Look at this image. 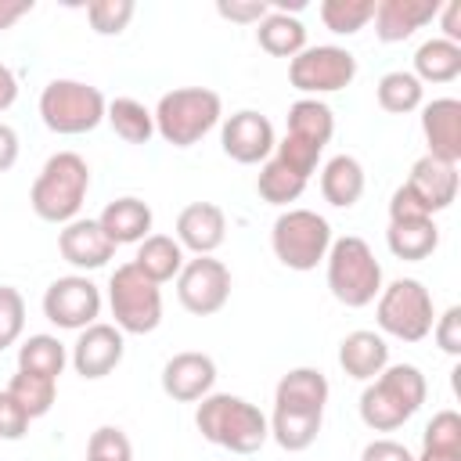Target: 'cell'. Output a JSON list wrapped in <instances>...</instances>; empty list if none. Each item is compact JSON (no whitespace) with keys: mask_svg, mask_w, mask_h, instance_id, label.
Wrapping results in <instances>:
<instances>
[{"mask_svg":"<svg viewBox=\"0 0 461 461\" xmlns=\"http://www.w3.org/2000/svg\"><path fill=\"white\" fill-rule=\"evenodd\" d=\"M194 425L209 443H216L230 454H256L270 439L267 414L256 403L230 396V393L202 396V403L194 411Z\"/></svg>","mask_w":461,"mask_h":461,"instance_id":"6da1fadb","label":"cell"},{"mask_svg":"<svg viewBox=\"0 0 461 461\" xmlns=\"http://www.w3.org/2000/svg\"><path fill=\"white\" fill-rule=\"evenodd\" d=\"M425 396L429 385L414 364H385V371L360 393V421L375 432H393L414 418Z\"/></svg>","mask_w":461,"mask_h":461,"instance_id":"7a4b0ae2","label":"cell"},{"mask_svg":"<svg viewBox=\"0 0 461 461\" xmlns=\"http://www.w3.org/2000/svg\"><path fill=\"white\" fill-rule=\"evenodd\" d=\"M86 191H90V166L83 155L76 151H58L43 162L40 176L32 180V191H29V202H32V212L47 223H72L79 220V209L86 202Z\"/></svg>","mask_w":461,"mask_h":461,"instance_id":"3957f363","label":"cell"},{"mask_svg":"<svg viewBox=\"0 0 461 461\" xmlns=\"http://www.w3.org/2000/svg\"><path fill=\"white\" fill-rule=\"evenodd\" d=\"M155 133L173 148L198 144L223 115V101L209 86H176L155 104Z\"/></svg>","mask_w":461,"mask_h":461,"instance_id":"277c9868","label":"cell"},{"mask_svg":"<svg viewBox=\"0 0 461 461\" xmlns=\"http://www.w3.org/2000/svg\"><path fill=\"white\" fill-rule=\"evenodd\" d=\"M328 288L331 295L349 306V310H360L367 303L378 299L382 292V263L375 259L371 245L357 234H346V238H335L328 256Z\"/></svg>","mask_w":461,"mask_h":461,"instance_id":"5b68a950","label":"cell"},{"mask_svg":"<svg viewBox=\"0 0 461 461\" xmlns=\"http://www.w3.org/2000/svg\"><path fill=\"white\" fill-rule=\"evenodd\" d=\"M331 133H335V115H331V108H328L324 101H317V97H299V101L288 108V133H285L281 144L274 148V151H277L274 158H281L292 173H299V176L310 180V173L317 169L321 151L328 148Z\"/></svg>","mask_w":461,"mask_h":461,"instance_id":"8992f818","label":"cell"},{"mask_svg":"<svg viewBox=\"0 0 461 461\" xmlns=\"http://www.w3.org/2000/svg\"><path fill=\"white\" fill-rule=\"evenodd\" d=\"M104 94L79 79H50L40 94V119L50 133L79 137L101 126L104 119Z\"/></svg>","mask_w":461,"mask_h":461,"instance_id":"52a82bcc","label":"cell"},{"mask_svg":"<svg viewBox=\"0 0 461 461\" xmlns=\"http://www.w3.org/2000/svg\"><path fill=\"white\" fill-rule=\"evenodd\" d=\"M331 223L313 209H285L274 220L270 249L288 270H313L331 249Z\"/></svg>","mask_w":461,"mask_h":461,"instance_id":"ba28073f","label":"cell"},{"mask_svg":"<svg viewBox=\"0 0 461 461\" xmlns=\"http://www.w3.org/2000/svg\"><path fill=\"white\" fill-rule=\"evenodd\" d=\"M108 310L122 335H148L162 324V292L133 263H122L108 277Z\"/></svg>","mask_w":461,"mask_h":461,"instance_id":"9c48e42d","label":"cell"},{"mask_svg":"<svg viewBox=\"0 0 461 461\" xmlns=\"http://www.w3.org/2000/svg\"><path fill=\"white\" fill-rule=\"evenodd\" d=\"M375 317L378 328L400 342H421L436 324L432 295L418 277H396L393 285H385L378 292Z\"/></svg>","mask_w":461,"mask_h":461,"instance_id":"30bf717a","label":"cell"},{"mask_svg":"<svg viewBox=\"0 0 461 461\" xmlns=\"http://www.w3.org/2000/svg\"><path fill=\"white\" fill-rule=\"evenodd\" d=\"M357 79V58L346 47L317 43L288 61V83L299 94H335Z\"/></svg>","mask_w":461,"mask_h":461,"instance_id":"8fae6325","label":"cell"},{"mask_svg":"<svg viewBox=\"0 0 461 461\" xmlns=\"http://www.w3.org/2000/svg\"><path fill=\"white\" fill-rule=\"evenodd\" d=\"M176 299L194 317H212L230 299V270L212 256H194L176 274Z\"/></svg>","mask_w":461,"mask_h":461,"instance_id":"7c38bea8","label":"cell"},{"mask_svg":"<svg viewBox=\"0 0 461 461\" xmlns=\"http://www.w3.org/2000/svg\"><path fill=\"white\" fill-rule=\"evenodd\" d=\"M43 317L58 328L83 331L101 317V288L83 274L58 277L43 292Z\"/></svg>","mask_w":461,"mask_h":461,"instance_id":"4fadbf2b","label":"cell"},{"mask_svg":"<svg viewBox=\"0 0 461 461\" xmlns=\"http://www.w3.org/2000/svg\"><path fill=\"white\" fill-rule=\"evenodd\" d=\"M220 144H223V155L241 162V166H256V162H267L270 151L277 148V137H274V126L263 112H252V108H241L234 112L223 130H220Z\"/></svg>","mask_w":461,"mask_h":461,"instance_id":"5bb4252c","label":"cell"},{"mask_svg":"<svg viewBox=\"0 0 461 461\" xmlns=\"http://www.w3.org/2000/svg\"><path fill=\"white\" fill-rule=\"evenodd\" d=\"M122 353H126L122 331L115 324L94 321L90 328L79 331V339L72 346V367L83 378H104L122 364Z\"/></svg>","mask_w":461,"mask_h":461,"instance_id":"9a60e30c","label":"cell"},{"mask_svg":"<svg viewBox=\"0 0 461 461\" xmlns=\"http://www.w3.org/2000/svg\"><path fill=\"white\" fill-rule=\"evenodd\" d=\"M216 385V364L209 353H176L166 360L162 367V389L166 396H173L176 403H194L202 396H209Z\"/></svg>","mask_w":461,"mask_h":461,"instance_id":"2e32d148","label":"cell"},{"mask_svg":"<svg viewBox=\"0 0 461 461\" xmlns=\"http://www.w3.org/2000/svg\"><path fill=\"white\" fill-rule=\"evenodd\" d=\"M421 133H425L432 158L457 166L461 162V101L436 97V101L421 104Z\"/></svg>","mask_w":461,"mask_h":461,"instance_id":"e0dca14e","label":"cell"},{"mask_svg":"<svg viewBox=\"0 0 461 461\" xmlns=\"http://www.w3.org/2000/svg\"><path fill=\"white\" fill-rule=\"evenodd\" d=\"M403 187L418 198V205H421L429 216H432V212H443V209H450L454 198H457V166L439 162V158H432V155H421V158L411 166V176H407Z\"/></svg>","mask_w":461,"mask_h":461,"instance_id":"ac0fdd59","label":"cell"},{"mask_svg":"<svg viewBox=\"0 0 461 461\" xmlns=\"http://www.w3.org/2000/svg\"><path fill=\"white\" fill-rule=\"evenodd\" d=\"M227 238V216L216 202H191L176 216V241L194 256H212Z\"/></svg>","mask_w":461,"mask_h":461,"instance_id":"d6986e66","label":"cell"},{"mask_svg":"<svg viewBox=\"0 0 461 461\" xmlns=\"http://www.w3.org/2000/svg\"><path fill=\"white\" fill-rule=\"evenodd\" d=\"M58 252L76 270H97L115 256V245L97 220H72L58 234Z\"/></svg>","mask_w":461,"mask_h":461,"instance_id":"ffe728a7","label":"cell"},{"mask_svg":"<svg viewBox=\"0 0 461 461\" xmlns=\"http://www.w3.org/2000/svg\"><path fill=\"white\" fill-rule=\"evenodd\" d=\"M439 14L436 0H378L375 4V36L382 43H400L414 36Z\"/></svg>","mask_w":461,"mask_h":461,"instance_id":"44dd1931","label":"cell"},{"mask_svg":"<svg viewBox=\"0 0 461 461\" xmlns=\"http://www.w3.org/2000/svg\"><path fill=\"white\" fill-rule=\"evenodd\" d=\"M328 378L317 367H292L281 375L274 389V407L277 411H299V414H324L328 403Z\"/></svg>","mask_w":461,"mask_h":461,"instance_id":"7402d4cb","label":"cell"},{"mask_svg":"<svg viewBox=\"0 0 461 461\" xmlns=\"http://www.w3.org/2000/svg\"><path fill=\"white\" fill-rule=\"evenodd\" d=\"M389 364V346L378 331H349L342 342H339V367L357 378V382H371L385 371Z\"/></svg>","mask_w":461,"mask_h":461,"instance_id":"603a6c76","label":"cell"},{"mask_svg":"<svg viewBox=\"0 0 461 461\" xmlns=\"http://www.w3.org/2000/svg\"><path fill=\"white\" fill-rule=\"evenodd\" d=\"M97 223H101V230L112 238L115 249H119V245H133V241L140 245V241L148 238V230H151V205L140 202V198H133V194H126V198L108 202V205L101 209Z\"/></svg>","mask_w":461,"mask_h":461,"instance_id":"cb8c5ba5","label":"cell"},{"mask_svg":"<svg viewBox=\"0 0 461 461\" xmlns=\"http://www.w3.org/2000/svg\"><path fill=\"white\" fill-rule=\"evenodd\" d=\"M321 194L335 209H349L364 194V166L353 155H335L321 169Z\"/></svg>","mask_w":461,"mask_h":461,"instance_id":"d4e9b609","label":"cell"},{"mask_svg":"<svg viewBox=\"0 0 461 461\" xmlns=\"http://www.w3.org/2000/svg\"><path fill=\"white\" fill-rule=\"evenodd\" d=\"M385 245L396 259H407V263H418V259H429L439 245V227L432 223V216L425 220H389V230H385Z\"/></svg>","mask_w":461,"mask_h":461,"instance_id":"484cf974","label":"cell"},{"mask_svg":"<svg viewBox=\"0 0 461 461\" xmlns=\"http://www.w3.org/2000/svg\"><path fill=\"white\" fill-rule=\"evenodd\" d=\"M184 249H180V241L176 238H169V234H148L140 245H137V256H133V267L148 277V281H155V285H162V281H173L180 270H184Z\"/></svg>","mask_w":461,"mask_h":461,"instance_id":"4316f807","label":"cell"},{"mask_svg":"<svg viewBox=\"0 0 461 461\" xmlns=\"http://www.w3.org/2000/svg\"><path fill=\"white\" fill-rule=\"evenodd\" d=\"M421 86L425 83H450L461 76V43H450L443 36L425 40L414 50V72H411Z\"/></svg>","mask_w":461,"mask_h":461,"instance_id":"83f0119b","label":"cell"},{"mask_svg":"<svg viewBox=\"0 0 461 461\" xmlns=\"http://www.w3.org/2000/svg\"><path fill=\"white\" fill-rule=\"evenodd\" d=\"M256 43L274 54V58H295L299 50H306V25L295 18V14H285V11H270L259 29H256Z\"/></svg>","mask_w":461,"mask_h":461,"instance_id":"f1b7e54d","label":"cell"},{"mask_svg":"<svg viewBox=\"0 0 461 461\" xmlns=\"http://www.w3.org/2000/svg\"><path fill=\"white\" fill-rule=\"evenodd\" d=\"M104 119L112 122L115 137H122L126 144H148L155 137V115L137 97H115V101H108Z\"/></svg>","mask_w":461,"mask_h":461,"instance_id":"f546056e","label":"cell"},{"mask_svg":"<svg viewBox=\"0 0 461 461\" xmlns=\"http://www.w3.org/2000/svg\"><path fill=\"white\" fill-rule=\"evenodd\" d=\"M68 364V353L61 346L58 335H29L22 346H18V371H29V375H43V378H54L65 371Z\"/></svg>","mask_w":461,"mask_h":461,"instance_id":"4dcf8cb0","label":"cell"},{"mask_svg":"<svg viewBox=\"0 0 461 461\" xmlns=\"http://www.w3.org/2000/svg\"><path fill=\"white\" fill-rule=\"evenodd\" d=\"M321 421H324V414H299V411H277V407H274V414L267 418L274 443H277L281 450H292V454H295V450H306V447L317 439Z\"/></svg>","mask_w":461,"mask_h":461,"instance_id":"1f68e13d","label":"cell"},{"mask_svg":"<svg viewBox=\"0 0 461 461\" xmlns=\"http://www.w3.org/2000/svg\"><path fill=\"white\" fill-rule=\"evenodd\" d=\"M375 97H378V104H382L385 112H393V115H407V112L421 108L425 86H421V83H418L411 72L396 68V72H385V76L378 79Z\"/></svg>","mask_w":461,"mask_h":461,"instance_id":"d6a6232c","label":"cell"},{"mask_svg":"<svg viewBox=\"0 0 461 461\" xmlns=\"http://www.w3.org/2000/svg\"><path fill=\"white\" fill-rule=\"evenodd\" d=\"M256 191H259V198L270 202V205H288V202H295V198L306 191V180H303L299 173H292L285 162L267 158L263 169H259V176H256Z\"/></svg>","mask_w":461,"mask_h":461,"instance_id":"836d02e7","label":"cell"},{"mask_svg":"<svg viewBox=\"0 0 461 461\" xmlns=\"http://www.w3.org/2000/svg\"><path fill=\"white\" fill-rule=\"evenodd\" d=\"M7 393L22 403V411L29 418H43L50 407H54V396H58V382L54 378H43V375H29V371H18L7 385Z\"/></svg>","mask_w":461,"mask_h":461,"instance_id":"e575fe53","label":"cell"},{"mask_svg":"<svg viewBox=\"0 0 461 461\" xmlns=\"http://www.w3.org/2000/svg\"><path fill=\"white\" fill-rule=\"evenodd\" d=\"M371 18H375V0H324V4H321V22H324V29H331V32H339V36L360 32Z\"/></svg>","mask_w":461,"mask_h":461,"instance_id":"d590c367","label":"cell"},{"mask_svg":"<svg viewBox=\"0 0 461 461\" xmlns=\"http://www.w3.org/2000/svg\"><path fill=\"white\" fill-rule=\"evenodd\" d=\"M133 0H94L86 4V18H90V29L97 36H119L130 18H133Z\"/></svg>","mask_w":461,"mask_h":461,"instance_id":"8d00e7d4","label":"cell"},{"mask_svg":"<svg viewBox=\"0 0 461 461\" xmlns=\"http://www.w3.org/2000/svg\"><path fill=\"white\" fill-rule=\"evenodd\" d=\"M421 447L425 450H454V454H461V414L457 411L432 414V421L421 432Z\"/></svg>","mask_w":461,"mask_h":461,"instance_id":"74e56055","label":"cell"},{"mask_svg":"<svg viewBox=\"0 0 461 461\" xmlns=\"http://www.w3.org/2000/svg\"><path fill=\"white\" fill-rule=\"evenodd\" d=\"M86 461H133V447L122 429L101 425V429H94V436L86 443Z\"/></svg>","mask_w":461,"mask_h":461,"instance_id":"f35d334b","label":"cell"},{"mask_svg":"<svg viewBox=\"0 0 461 461\" xmlns=\"http://www.w3.org/2000/svg\"><path fill=\"white\" fill-rule=\"evenodd\" d=\"M22 328H25V299L18 288L0 285V349L14 346Z\"/></svg>","mask_w":461,"mask_h":461,"instance_id":"ab89813d","label":"cell"},{"mask_svg":"<svg viewBox=\"0 0 461 461\" xmlns=\"http://www.w3.org/2000/svg\"><path fill=\"white\" fill-rule=\"evenodd\" d=\"M429 335L436 339V346H439L443 353L461 357V306H447V310L436 317V324H432Z\"/></svg>","mask_w":461,"mask_h":461,"instance_id":"60d3db41","label":"cell"},{"mask_svg":"<svg viewBox=\"0 0 461 461\" xmlns=\"http://www.w3.org/2000/svg\"><path fill=\"white\" fill-rule=\"evenodd\" d=\"M216 14L227 22H238V25H259L270 14V4L267 0H220Z\"/></svg>","mask_w":461,"mask_h":461,"instance_id":"b9f144b4","label":"cell"},{"mask_svg":"<svg viewBox=\"0 0 461 461\" xmlns=\"http://www.w3.org/2000/svg\"><path fill=\"white\" fill-rule=\"evenodd\" d=\"M29 421L32 418L22 411V403L7 389H0V439H22L29 432Z\"/></svg>","mask_w":461,"mask_h":461,"instance_id":"7bdbcfd3","label":"cell"},{"mask_svg":"<svg viewBox=\"0 0 461 461\" xmlns=\"http://www.w3.org/2000/svg\"><path fill=\"white\" fill-rule=\"evenodd\" d=\"M360 461H414V454L396 439H371L360 450Z\"/></svg>","mask_w":461,"mask_h":461,"instance_id":"ee69618b","label":"cell"},{"mask_svg":"<svg viewBox=\"0 0 461 461\" xmlns=\"http://www.w3.org/2000/svg\"><path fill=\"white\" fill-rule=\"evenodd\" d=\"M429 212L418 205V198L400 184L396 191H393V198H389V220H425Z\"/></svg>","mask_w":461,"mask_h":461,"instance_id":"f6af8a7d","label":"cell"},{"mask_svg":"<svg viewBox=\"0 0 461 461\" xmlns=\"http://www.w3.org/2000/svg\"><path fill=\"white\" fill-rule=\"evenodd\" d=\"M436 18H443V40L461 43V4H454V0H450V4H443Z\"/></svg>","mask_w":461,"mask_h":461,"instance_id":"bcb514c9","label":"cell"},{"mask_svg":"<svg viewBox=\"0 0 461 461\" xmlns=\"http://www.w3.org/2000/svg\"><path fill=\"white\" fill-rule=\"evenodd\" d=\"M14 162H18V133L7 122H0V173H7Z\"/></svg>","mask_w":461,"mask_h":461,"instance_id":"7dc6e473","label":"cell"},{"mask_svg":"<svg viewBox=\"0 0 461 461\" xmlns=\"http://www.w3.org/2000/svg\"><path fill=\"white\" fill-rule=\"evenodd\" d=\"M32 11V0H0V32Z\"/></svg>","mask_w":461,"mask_h":461,"instance_id":"c3c4849f","label":"cell"},{"mask_svg":"<svg viewBox=\"0 0 461 461\" xmlns=\"http://www.w3.org/2000/svg\"><path fill=\"white\" fill-rule=\"evenodd\" d=\"M14 97H18V79H14V72L0 61V112H7V108L14 104Z\"/></svg>","mask_w":461,"mask_h":461,"instance_id":"681fc988","label":"cell"},{"mask_svg":"<svg viewBox=\"0 0 461 461\" xmlns=\"http://www.w3.org/2000/svg\"><path fill=\"white\" fill-rule=\"evenodd\" d=\"M414 461H461V454H454V450H425L421 447V454Z\"/></svg>","mask_w":461,"mask_h":461,"instance_id":"f907efd6","label":"cell"}]
</instances>
